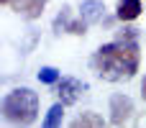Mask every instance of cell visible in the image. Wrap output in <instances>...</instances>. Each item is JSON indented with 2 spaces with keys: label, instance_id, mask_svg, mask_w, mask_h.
I'll use <instances>...</instances> for the list:
<instances>
[{
  "label": "cell",
  "instance_id": "6da1fadb",
  "mask_svg": "<svg viewBox=\"0 0 146 128\" xmlns=\"http://www.w3.org/2000/svg\"><path fill=\"white\" fill-rule=\"evenodd\" d=\"M139 44L136 41H113L105 44L95 51L92 56V67L95 72L108 80V82H121V80H131L139 72Z\"/></svg>",
  "mask_w": 146,
  "mask_h": 128
},
{
  "label": "cell",
  "instance_id": "7a4b0ae2",
  "mask_svg": "<svg viewBox=\"0 0 146 128\" xmlns=\"http://www.w3.org/2000/svg\"><path fill=\"white\" fill-rule=\"evenodd\" d=\"M38 115V95L28 87L13 90L3 97V118L8 123H18V126H28L33 123Z\"/></svg>",
  "mask_w": 146,
  "mask_h": 128
},
{
  "label": "cell",
  "instance_id": "3957f363",
  "mask_svg": "<svg viewBox=\"0 0 146 128\" xmlns=\"http://www.w3.org/2000/svg\"><path fill=\"white\" fill-rule=\"evenodd\" d=\"M133 113V100L128 95H113L110 97V123L113 126H123Z\"/></svg>",
  "mask_w": 146,
  "mask_h": 128
},
{
  "label": "cell",
  "instance_id": "277c9868",
  "mask_svg": "<svg viewBox=\"0 0 146 128\" xmlns=\"http://www.w3.org/2000/svg\"><path fill=\"white\" fill-rule=\"evenodd\" d=\"M56 95H59V103H64V105H74L77 103V97L82 95V90H85V85L80 82V80H74V77H64V80H59L56 82Z\"/></svg>",
  "mask_w": 146,
  "mask_h": 128
},
{
  "label": "cell",
  "instance_id": "5b68a950",
  "mask_svg": "<svg viewBox=\"0 0 146 128\" xmlns=\"http://www.w3.org/2000/svg\"><path fill=\"white\" fill-rule=\"evenodd\" d=\"M103 13H105V5H103L100 0H85V3L80 5V15H82L87 23L103 21Z\"/></svg>",
  "mask_w": 146,
  "mask_h": 128
},
{
  "label": "cell",
  "instance_id": "8992f818",
  "mask_svg": "<svg viewBox=\"0 0 146 128\" xmlns=\"http://www.w3.org/2000/svg\"><path fill=\"white\" fill-rule=\"evenodd\" d=\"M13 10L23 13L26 18H38L44 13V0H10Z\"/></svg>",
  "mask_w": 146,
  "mask_h": 128
},
{
  "label": "cell",
  "instance_id": "52a82bcc",
  "mask_svg": "<svg viewBox=\"0 0 146 128\" xmlns=\"http://www.w3.org/2000/svg\"><path fill=\"white\" fill-rule=\"evenodd\" d=\"M123 23L128 21H136L141 15V0H121L118 3V13H115Z\"/></svg>",
  "mask_w": 146,
  "mask_h": 128
},
{
  "label": "cell",
  "instance_id": "ba28073f",
  "mask_svg": "<svg viewBox=\"0 0 146 128\" xmlns=\"http://www.w3.org/2000/svg\"><path fill=\"white\" fill-rule=\"evenodd\" d=\"M62 118H64V103H56V105L49 108V113H46V118H44V126L54 128V126L62 123Z\"/></svg>",
  "mask_w": 146,
  "mask_h": 128
},
{
  "label": "cell",
  "instance_id": "9c48e42d",
  "mask_svg": "<svg viewBox=\"0 0 146 128\" xmlns=\"http://www.w3.org/2000/svg\"><path fill=\"white\" fill-rule=\"evenodd\" d=\"M72 126L74 128H80V126H105V121H103L98 113H82L80 118L72 121Z\"/></svg>",
  "mask_w": 146,
  "mask_h": 128
},
{
  "label": "cell",
  "instance_id": "30bf717a",
  "mask_svg": "<svg viewBox=\"0 0 146 128\" xmlns=\"http://www.w3.org/2000/svg\"><path fill=\"white\" fill-rule=\"evenodd\" d=\"M38 82H44V85H56V82H59V72H56L54 67H41V69H38Z\"/></svg>",
  "mask_w": 146,
  "mask_h": 128
},
{
  "label": "cell",
  "instance_id": "8fae6325",
  "mask_svg": "<svg viewBox=\"0 0 146 128\" xmlns=\"http://www.w3.org/2000/svg\"><path fill=\"white\" fill-rule=\"evenodd\" d=\"M67 26H69V8H64V10L56 15V21H54V31H67Z\"/></svg>",
  "mask_w": 146,
  "mask_h": 128
},
{
  "label": "cell",
  "instance_id": "7c38bea8",
  "mask_svg": "<svg viewBox=\"0 0 146 128\" xmlns=\"http://www.w3.org/2000/svg\"><path fill=\"white\" fill-rule=\"evenodd\" d=\"M67 31H69V33H77V36H82V33L87 31V21H85V18L80 15V21H69Z\"/></svg>",
  "mask_w": 146,
  "mask_h": 128
},
{
  "label": "cell",
  "instance_id": "4fadbf2b",
  "mask_svg": "<svg viewBox=\"0 0 146 128\" xmlns=\"http://www.w3.org/2000/svg\"><path fill=\"white\" fill-rule=\"evenodd\" d=\"M136 36H139V33H136V28H123L118 38H121V41H136Z\"/></svg>",
  "mask_w": 146,
  "mask_h": 128
},
{
  "label": "cell",
  "instance_id": "5bb4252c",
  "mask_svg": "<svg viewBox=\"0 0 146 128\" xmlns=\"http://www.w3.org/2000/svg\"><path fill=\"white\" fill-rule=\"evenodd\" d=\"M141 97H144V103H146V77H144V82H141Z\"/></svg>",
  "mask_w": 146,
  "mask_h": 128
},
{
  "label": "cell",
  "instance_id": "9a60e30c",
  "mask_svg": "<svg viewBox=\"0 0 146 128\" xmlns=\"http://www.w3.org/2000/svg\"><path fill=\"white\" fill-rule=\"evenodd\" d=\"M136 126H146V118H139V121H136Z\"/></svg>",
  "mask_w": 146,
  "mask_h": 128
},
{
  "label": "cell",
  "instance_id": "2e32d148",
  "mask_svg": "<svg viewBox=\"0 0 146 128\" xmlns=\"http://www.w3.org/2000/svg\"><path fill=\"white\" fill-rule=\"evenodd\" d=\"M0 3H10V0H0Z\"/></svg>",
  "mask_w": 146,
  "mask_h": 128
}]
</instances>
